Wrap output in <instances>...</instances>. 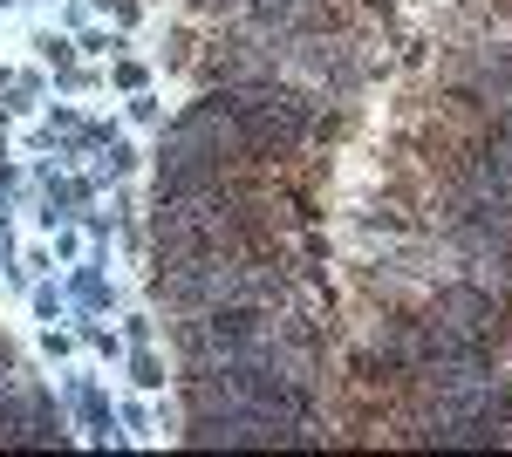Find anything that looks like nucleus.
Masks as SVG:
<instances>
[{
  "instance_id": "nucleus-1",
  "label": "nucleus",
  "mask_w": 512,
  "mask_h": 457,
  "mask_svg": "<svg viewBox=\"0 0 512 457\" xmlns=\"http://www.w3.org/2000/svg\"><path fill=\"white\" fill-rule=\"evenodd\" d=\"M431 314H444L451 328H465V335H478V342H492V348L506 342V301L485 294V287H444Z\"/></svg>"
}]
</instances>
